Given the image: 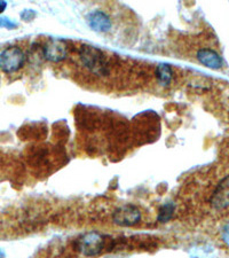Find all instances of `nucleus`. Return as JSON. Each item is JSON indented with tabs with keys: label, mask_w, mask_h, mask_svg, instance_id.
<instances>
[{
	"label": "nucleus",
	"mask_w": 229,
	"mask_h": 258,
	"mask_svg": "<svg viewBox=\"0 0 229 258\" xmlns=\"http://www.w3.org/2000/svg\"><path fill=\"white\" fill-rule=\"evenodd\" d=\"M78 249L83 255L87 257H94L101 253L106 248L107 238L98 232L86 233L79 239Z\"/></svg>",
	"instance_id": "obj_3"
},
{
	"label": "nucleus",
	"mask_w": 229,
	"mask_h": 258,
	"mask_svg": "<svg viewBox=\"0 0 229 258\" xmlns=\"http://www.w3.org/2000/svg\"><path fill=\"white\" fill-rule=\"evenodd\" d=\"M26 59V53L18 45L7 46L0 53V70L7 76H13L23 68Z\"/></svg>",
	"instance_id": "obj_2"
},
{
	"label": "nucleus",
	"mask_w": 229,
	"mask_h": 258,
	"mask_svg": "<svg viewBox=\"0 0 229 258\" xmlns=\"http://www.w3.org/2000/svg\"><path fill=\"white\" fill-rule=\"evenodd\" d=\"M69 53L68 43L63 39L49 38L43 45L44 59L52 63H59L63 61Z\"/></svg>",
	"instance_id": "obj_5"
},
{
	"label": "nucleus",
	"mask_w": 229,
	"mask_h": 258,
	"mask_svg": "<svg viewBox=\"0 0 229 258\" xmlns=\"http://www.w3.org/2000/svg\"><path fill=\"white\" fill-rule=\"evenodd\" d=\"M79 60L90 73L99 77H105L109 74L107 55L98 47L92 45H82L79 49Z\"/></svg>",
	"instance_id": "obj_1"
},
{
	"label": "nucleus",
	"mask_w": 229,
	"mask_h": 258,
	"mask_svg": "<svg viewBox=\"0 0 229 258\" xmlns=\"http://www.w3.org/2000/svg\"><path fill=\"white\" fill-rule=\"evenodd\" d=\"M7 6V4L5 2H0V13H3L4 10H5Z\"/></svg>",
	"instance_id": "obj_12"
},
{
	"label": "nucleus",
	"mask_w": 229,
	"mask_h": 258,
	"mask_svg": "<svg viewBox=\"0 0 229 258\" xmlns=\"http://www.w3.org/2000/svg\"><path fill=\"white\" fill-rule=\"evenodd\" d=\"M196 57L199 63H202L204 67H206V68L218 70L223 66L222 57L211 48L198 49Z\"/></svg>",
	"instance_id": "obj_8"
},
{
	"label": "nucleus",
	"mask_w": 229,
	"mask_h": 258,
	"mask_svg": "<svg viewBox=\"0 0 229 258\" xmlns=\"http://www.w3.org/2000/svg\"><path fill=\"white\" fill-rule=\"evenodd\" d=\"M142 219V214L134 205H124L118 207L112 214V222L122 227L137 225Z\"/></svg>",
	"instance_id": "obj_4"
},
{
	"label": "nucleus",
	"mask_w": 229,
	"mask_h": 258,
	"mask_svg": "<svg viewBox=\"0 0 229 258\" xmlns=\"http://www.w3.org/2000/svg\"><path fill=\"white\" fill-rule=\"evenodd\" d=\"M210 206L215 211H223L229 208V174L216 184L210 198Z\"/></svg>",
	"instance_id": "obj_6"
},
{
	"label": "nucleus",
	"mask_w": 229,
	"mask_h": 258,
	"mask_svg": "<svg viewBox=\"0 0 229 258\" xmlns=\"http://www.w3.org/2000/svg\"><path fill=\"white\" fill-rule=\"evenodd\" d=\"M155 76L161 86H169L173 80V70L172 67L168 63H160L156 67Z\"/></svg>",
	"instance_id": "obj_9"
},
{
	"label": "nucleus",
	"mask_w": 229,
	"mask_h": 258,
	"mask_svg": "<svg viewBox=\"0 0 229 258\" xmlns=\"http://www.w3.org/2000/svg\"><path fill=\"white\" fill-rule=\"evenodd\" d=\"M221 239L224 242V244L229 248V222L224 224L222 230H221Z\"/></svg>",
	"instance_id": "obj_11"
},
{
	"label": "nucleus",
	"mask_w": 229,
	"mask_h": 258,
	"mask_svg": "<svg viewBox=\"0 0 229 258\" xmlns=\"http://www.w3.org/2000/svg\"><path fill=\"white\" fill-rule=\"evenodd\" d=\"M87 23H89L92 30L99 33L108 32L112 27V22L109 15L105 13L103 11L99 10L92 11L91 13L87 15Z\"/></svg>",
	"instance_id": "obj_7"
},
{
	"label": "nucleus",
	"mask_w": 229,
	"mask_h": 258,
	"mask_svg": "<svg viewBox=\"0 0 229 258\" xmlns=\"http://www.w3.org/2000/svg\"><path fill=\"white\" fill-rule=\"evenodd\" d=\"M174 211H176V206L173 202H166L161 207L160 212H158L157 220L160 223H168L169 220L173 217Z\"/></svg>",
	"instance_id": "obj_10"
}]
</instances>
